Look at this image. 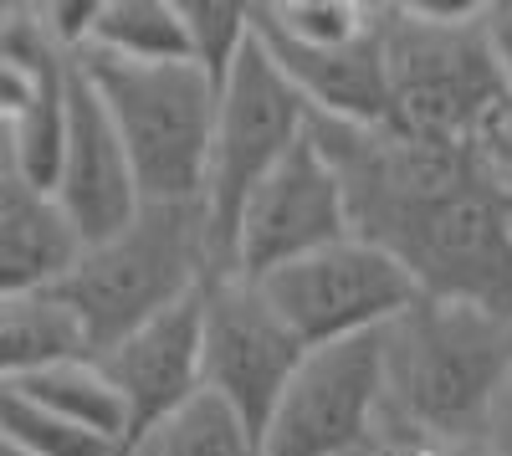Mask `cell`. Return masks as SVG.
<instances>
[{
  "mask_svg": "<svg viewBox=\"0 0 512 456\" xmlns=\"http://www.w3.org/2000/svg\"><path fill=\"white\" fill-rule=\"evenodd\" d=\"M82 52H103L118 62H185L180 0H98Z\"/></svg>",
  "mask_w": 512,
  "mask_h": 456,
  "instance_id": "ac0fdd59",
  "label": "cell"
},
{
  "mask_svg": "<svg viewBox=\"0 0 512 456\" xmlns=\"http://www.w3.org/2000/svg\"><path fill=\"white\" fill-rule=\"evenodd\" d=\"M256 293L267 298V308L287 323L297 344L323 349V344L379 334L384 323L400 318L420 298V287L379 246L359 236H338L318 252L256 277Z\"/></svg>",
  "mask_w": 512,
  "mask_h": 456,
  "instance_id": "52a82bcc",
  "label": "cell"
},
{
  "mask_svg": "<svg viewBox=\"0 0 512 456\" xmlns=\"http://www.w3.org/2000/svg\"><path fill=\"white\" fill-rule=\"evenodd\" d=\"M82 236L52 190L21 175L0 180V298H36L72 272Z\"/></svg>",
  "mask_w": 512,
  "mask_h": 456,
  "instance_id": "5bb4252c",
  "label": "cell"
},
{
  "mask_svg": "<svg viewBox=\"0 0 512 456\" xmlns=\"http://www.w3.org/2000/svg\"><path fill=\"white\" fill-rule=\"evenodd\" d=\"M72 354H88V339L52 293L0 298V385H16Z\"/></svg>",
  "mask_w": 512,
  "mask_h": 456,
  "instance_id": "2e32d148",
  "label": "cell"
},
{
  "mask_svg": "<svg viewBox=\"0 0 512 456\" xmlns=\"http://www.w3.org/2000/svg\"><path fill=\"white\" fill-rule=\"evenodd\" d=\"M16 390H26L36 405H47L57 421L88 431L98 441H108L118 456H128V410L118 400V390L108 385V375L98 369L93 354H72V359H57L36 375L16 380Z\"/></svg>",
  "mask_w": 512,
  "mask_h": 456,
  "instance_id": "9a60e30c",
  "label": "cell"
},
{
  "mask_svg": "<svg viewBox=\"0 0 512 456\" xmlns=\"http://www.w3.org/2000/svg\"><path fill=\"white\" fill-rule=\"evenodd\" d=\"M180 26H185V62L221 88V77L251 41V6H236V0H180Z\"/></svg>",
  "mask_w": 512,
  "mask_h": 456,
  "instance_id": "44dd1931",
  "label": "cell"
},
{
  "mask_svg": "<svg viewBox=\"0 0 512 456\" xmlns=\"http://www.w3.org/2000/svg\"><path fill=\"white\" fill-rule=\"evenodd\" d=\"M303 354L308 349L287 334L256 282L210 277L200 287V390L231 405L256 436Z\"/></svg>",
  "mask_w": 512,
  "mask_h": 456,
  "instance_id": "ba28073f",
  "label": "cell"
},
{
  "mask_svg": "<svg viewBox=\"0 0 512 456\" xmlns=\"http://www.w3.org/2000/svg\"><path fill=\"white\" fill-rule=\"evenodd\" d=\"M374 16V0H267L251 6V26L303 52H328L354 41Z\"/></svg>",
  "mask_w": 512,
  "mask_h": 456,
  "instance_id": "d6986e66",
  "label": "cell"
},
{
  "mask_svg": "<svg viewBox=\"0 0 512 456\" xmlns=\"http://www.w3.org/2000/svg\"><path fill=\"white\" fill-rule=\"evenodd\" d=\"M384 88H390V129L420 144L487 149V139L512 123L482 36V0L384 6Z\"/></svg>",
  "mask_w": 512,
  "mask_h": 456,
  "instance_id": "3957f363",
  "label": "cell"
},
{
  "mask_svg": "<svg viewBox=\"0 0 512 456\" xmlns=\"http://www.w3.org/2000/svg\"><path fill=\"white\" fill-rule=\"evenodd\" d=\"M482 154H487L492 170L502 175V185L512 190V123H507V129H502L497 139H487V149H482Z\"/></svg>",
  "mask_w": 512,
  "mask_h": 456,
  "instance_id": "83f0119b",
  "label": "cell"
},
{
  "mask_svg": "<svg viewBox=\"0 0 512 456\" xmlns=\"http://www.w3.org/2000/svg\"><path fill=\"white\" fill-rule=\"evenodd\" d=\"M67 67L57 62L41 72L36 82V98L26 103V113L11 123V149H16V175L52 190L57 175V159H62V134H67Z\"/></svg>",
  "mask_w": 512,
  "mask_h": 456,
  "instance_id": "ffe728a7",
  "label": "cell"
},
{
  "mask_svg": "<svg viewBox=\"0 0 512 456\" xmlns=\"http://www.w3.org/2000/svg\"><path fill=\"white\" fill-rule=\"evenodd\" d=\"M62 62H72V57H62ZM47 67H57V62H47ZM47 67H21L11 57H0V123H16L26 113V103L36 98V82Z\"/></svg>",
  "mask_w": 512,
  "mask_h": 456,
  "instance_id": "484cf974",
  "label": "cell"
},
{
  "mask_svg": "<svg viewBox=\"0 0 512 456\" xmlns=\"http://www.w3.org/2000/svg\"><path fill=\"white\" fill-rule=\"evenodd\" d=\"M482 36H487L497 82L507 93V108H512V0H482Z\"/></svg>",
  "mask_w": 512,
  "mask_h": 456,
  "instance_id": "d4e9b609",
  "label": "cell"
},
{
  "mask_svg": "<svg viewBox=\"0 0 512 456\" xmlns=\"http://www.w3.org/2000/svg\"><path fill=\"white\" fill-rule=\"evenodd\" d=\"M0 456H21V451H16V446H11L6 436H0Z\"/></svg>",
  "mask_w": 512,
  "mask_h": 456,
  "instance_id": "4dcf8cb0",
  "label": "cell"
},
{
  "mask_svg": "<svg viewBox=\"0 0 512 456\" xmlns=\"http://www.w3.org/2000/svg\"><path fill=\"white\" fill-rule=\"evenodd\" d=\"M338 236H349L344 190H338L333 164L318 154L313 134L303 129V139L272 164V175L241 205L231 257H226V277L256 282V277L308 257V252H318V246H328Z\"/></svg>",
  "mask_w": 512,
  "mask_h": 456,
  "instance_id": "30bf717a",
  "label": "cell"
},
{
  "mask_svg": "<svg viewBox=\"0 0 512 456\" xmlns=\"http://www.w3.org/2000/svg\"><path fill=\"white\" fill-rule=\"evenodd\" d=\"M210 277H216V257H210L205 205L144 200L123 231L82 246L52 298L77 318L88 354H103L139 323L195 298Z\"/></svg>",
  "mask_w": 512,
  "mask_h": 456,
  "instance_id": "277c9868",
  "label": "cell"
},
{
  "mask_svg": "<svg viewBox=\"0 0 512 456\" xmlns=\"http://www.w3.org/2000/svg\"><path fill=\"white\" fill-rule=\"evenodd\" d=\"M303 129H308V108L297 103V93L277 77V67L251 36L246 52L231 62V72L216 88V123H210V154H205L200 205H205V226H210L216 277H226L241 205L272 175V164L303 139Z\"/></svg>",
  "mask_w": 512,
  "mask_h": 456,
  "instance_id": "8992f818",
  "label": "cell"
},
{
  "mask_svg": "<svg viewBox=\"0 0 512 456\" xmlns=\"http://www.w3.org/2000/svg\"><path fill=\"white\" fill-rule=\"evenodd\" d=\"M0 436H6L21 456H118L108 441L57 421L47 405H36L16 385H0Z\"/></svg>",
  "mask_w": 512,
  "mask_h": 456,
  "instance_id": "7402d4cb",
  "label": "cell"
},
{
  "mask_svg": "<svg viewBox=\"0 0 512 456\" xmlns=\"http://www.w3.org/2000/svg\"><path fill=\"white\" fill-rule=\"evenodd\" d=\"M72 67L103 103L128 170L144 200H200L210 123H216V82L190 62H118L103 52H77Z\"/></svg>",
  "mask_w": 512,
  "mask_h": 456,
  "instance_id": "5b68a950",
  "label": "cell"
},
{
  "mask_svg": "<svg viewBox=\"0 0 512 456\" xmlns=\"http://www.w3.org/2000/svg\"><path fill=\"white\" fill-rule=\"evenodd\" d=\"M128 456H262V451H256V431L231 405H221L210 390H195L164 421L139 431Z\"/></svg>",
  "mask_w": 512,
  "mask_h": 456,
  "instance_id": "e0dca14e",
  "label": "cell"
},
{
  "mask_svg": "<svg viewBox=\"0 0 512 456\" xmlns=\"http://www.w3.org/2000/svg\"><path fill=\"white\" fill-rule=\"evenodd\" d=\"M308 134L344 190L349 236L395 257L420 298L512 318V190L482 149H446L308 113Z\"/></svg>",
  "mask_w": 512,
  "mask_h": 456,
  "instance_id": "6da1fadb",
  "label": "cell"
},
{
  "mask_svg": "<svg viewBox=\"0 0 512 456\" xmlns=\"http://www.w3.org/2000/svg\"><path fill=\"white\" fill-rule=\"evenodd\" d=\"M251 36L313 118L359 123V129L390 123V88H384V0H374V16L354 41L328 47V52L287 47V41H272L256 26H251Z\"/></svg>",
  "mask_w": 512,
  "mask_h": 456,
  "instance_id": "4fadbf2b",
  "label": "cell"
},
{
  "mask_svg": "<svg viewBox=\"0 0 512 456\" xmlns=\"http://www.w3.org/2000/svg\"><path fill=\"white\" fill-rule=\"evenodd\" d=\"M16 175V149H11V123H0V180Z\"/></svg>",
  "mask_w": 512,
  "mask_h": 456,
  "instance_id": "f1b7e54d",
  "label": "cell"
},
{
  "mask_svg": "<svg viewBox=\"0 0 512 456\" xmlns=\"http://www.w3.org/2000/svg\"><path fill=\"white\" fill-rule=\"evenodd\" d=\"M379 421V339L308 349L256 436L262 456H359Z\"/></svg>",
  "mask_w": 512,
  "mask_h": 456,
  "instance_id": "9c48e42d",
  "label": "cell"
},
{
  "mask_svg": "<svg viewBox=\"0 0 512 456\" xmlns=\"http://www.w3.org/2000/svg\"><path fill=\"white\" fill-rule=\"evenodd\" d=\"M93 16H98V0H36V21L62 57H77L88 47Z\"/></svg>",
  "mask_w": 512,
  "mask_h": 456,
  "instance_id": "603a6c76",
  "label": "cell"
},
{
  "mask_svg": "<svg viewBox=\"0 0 512 456\" xmlns=\"http://www.w3.org/2000/svg\"><path fill=\"white\" fill-rule=\"evenodd\" d=\"M52 195L67 211L72 231L88 241H103L134 221L144 205L139 180L128 170V154L113 134V123L93 88L82 82L77 67H67V134H62V159L52 175Z\"/></svg>",
  "mask_w": 512,
  "mask_h": 456,
  "instance_id": "8fae6325",
  "label": "cell"
},
{
  "mask_svg": "<svg viewBox=\"0 0 512 456\" xmlns=\"http://www.w3.org/2000/svg\"><path fill=\"white\" fill-rule=\"evenodd\" d=\"M446 451H451V446L420 436V431L390 421V416L379 410V421H374V431H369V446H364L359 456H446Z\"/></svg>",
  "mask_w": 512,
  "mask_h": 456,
  "instance_id": "cb8c5ba5",
  "label": "cell"
},
{
  "mask_svg": "<svg viewBox=\"0 0 512 456\" xmlns=\"http://www.w3.org/2000/svg\"><path fill=\"white\" fill-rule=\"evenodd\" d=\"M477 446H482L487 456H512V375H507V385L497 390V400L487 405V416H482V426H477Z\"/></svg>",
  "mask_w": 512,
  "mask_h": 456,
  "instance_id": "4316f807",
  "label": "cell"
},
{
  "mask_svg": "<svg viewBox=\"0 0 512 456\" xmlns=\"http://www.w3.org/2000/svg\"><path fill=\"white\" fill-rule=\"evenodd\" d=\"M446 456H487V451H482V446H477V441H466V446H451V451H446Z\"/></svg>",
  "mask_w": 512,
  "mask_h": 456,
  "instance_id": "f546056e",
  "label": "cell"
},
{
  "mask_svg": "<svg viewBox=\"0 0 512 456\" xmlns=\"http://www.w3.org/2000/svg\"><path fill=\"white\" fill-rule=\"evenodd\" d=\"M379 410L441 446L477 441L487 405L512 375V318L415 298L379 328Z\"/></svg>",
  "mask_w": 512,
  "mask_h": 456,
  "instance_id": "7a4b0ae2",
  "label": "cell"
},
{
  "mask_svg": "<svg viewBox=\"0 0 512 456\" xmlns=\"http://www.w3.org/2000/svg\"><path fill=\"white\" fill-rule=\"evenodd\" d=\"M128 410V446L200 390V293L93 354Z\"/></svg>",
  "mask_w": 512,
  "mask_h": 456,
  "instance_id": "7c38bea8",
  "label": "cell"
}]
</instances>
